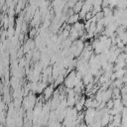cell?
Masks as SVG:
<instances>
[{
    "mask_svg": "<svg viewBox=\"0 0 127 127\" xmlns=\"http://www.w3.org/2000/svg\"><path fill=\"white\" fill-rule=\"evenodd\" d=\"M102 127H107V126H102Z\"/></svg>",
    "mask_w": 127,
    "mask_h": 127,
    "instance_id": "obj_18",
    "label": "cell"
},
{
    "mask_svg": "<svg viewBox=\"0 0 127 127\" xmlns=\"http://www.w3.org/2000/svg\"><path fill=\"white\" fill-rule=\"evenodd\" d=\"M100 123H101V126H107L110 123V114H109V112L102 113Z\"/></svg>",
    "mask_w": 127,
    "mask_h": 127,
    "instance_id": "obj_3",
    "label": "cell"
},
{
    "mask_svg": "<svg viewBox=\"0 0 127 127\" xmlns=\"http://www.w3.org/2000/svg\"><path fill=\"white\" fill-rule=\"evenodd\" d=\"M102 12H103V16L104 17H112L113 16V10L109 7H105L102 8Z\"/></svg>",
    "mask_w": 127,
    "mask_h": 127,
    "instance_id": "obj_9",
    "label": "cell"
},
{
    "mask_svg": "<svg viewBox=\"0 0 127 127\" xmlns=\"http://www.w3.org/2000/svg\"><path fill=\"white\" fill-rule=\"evenodd\" d=\"M113 106H114V102H113V99H109L108 101H106L105 102V107L109 110V109H111V108H113Z\"/></svg>",
    "mask_w": 127,
    "mask_h": 127,
    "instance_id": "obj_12",
    "label": "cell"
},
{
    "mask_svg": "<svg viewBox=\"0 0 127 127\" xmlns=\"http://www.w3.org/2000/svg\"><path fill=\"white\" fill-rule=\"evenodd\" d=\"M64 74H60L54 81V85L55 86H60L64 83Z\"/></svg>",
    "mask_w": 127,
    "mask_h": 127,
    "instance_id": "obj_8",
    "label": "cell"
},
{
    "mask_svg": "<svg viewBox=\"0 0 127 127\" xmlns=\"http://www.w3.org/2000/svg\"><path fill=\"white\" fill-rule=\"evenodd\" d=\"M82 5H83V1H82V0L77 1V2H76L74 5H73V7H72L73 13H74V14H78V13L80 12L81 8H82Z\"/></svg>",
    "mask_w": 127,
    "mask_h": 127,
    "instance_id": "obj_6",
    "label": "cell"
},
{
    "mask_svg": "<svg viewBox=\"0 0 127 127\" xmlns=\"http://www.w3.org/2000/svg\"><path fill=\"white\" fill-rule=\"evenodd\" d=\"M93 75L91 74V73H89V72H87L86 74H84L83 76H82V79H81V81H82V83H83V85L85 86V85H87L88 83H90V82H93Z\"/></svg>",
    "mask_w": 127,
    "mask_h": 127,
    "instance_id": "obj_4",
    "label": "cell"
},
{
    "mask_svg": "<svg viewBox=\"0 0 127 127\" xmlns=\"http://www.w3.org/2000/svg\"><path fill=\"white\" fill-rule=\"evenodd\" d=\"M125 47H126V48H127V44H126V45H125Z\"/></svg>",
    "mask_w": 127,
    "mask_h": 127,
    "instance_id": "obj_16",
    "label": "cell"
},
{
    "mask_svg": "<svg viewBox=\"0 0 127 127\" xmlns=\"http://www.w3.org/2000/svg\"><path fill=\"white\" fill-rule=\"evenodd\" d=\"M78 20H79V15L78 14H72L71 16H69L68 17V19H67V23L69 24V25H73L74 23H76V22H78Z\"/></svg>",
    "mask_w": 127,
    "mask_h": 127,
    "instance_id": "obj_7",
    "label": "cell"
},
{
    "mask_svg": "<svg viewBox=\"0 0 127 127\" xmlns=\"http://www.w3.org/2000/svg\"><path fill=\"white\" fill-rule=\"evenodd\" d=\"M118 37L120 38V41H121L124 45H126V44H127V33H126V32H125V33H123V34H121V35H119Z\"/></svg>",
    "mask_w": 127,
    "mask_h": 127,
    "instance_id": "obj_11",
    "label": "cell"
},
{
    "mask_svg": "<svg viewBox=\"0 0 127 127\" xmlns=\"http://www.w3.org/2000/svg\"><path fill=\"white\" fill-rule=\"evenodd\" d=\"M40 58H41V52L40 51H38V50H36V51H34L33 52V55H32V59L34 60V61H39L40 60Z\"/></svg>",
    "mask_w": 127,
    "mask_h": 127,
    "instance_id": "obj_10",
    "label": "cell"
},
{
    "mask_svg": "<svg viewBox=\"0 0 127 127\" xmlns=\"http://www.w3.org/2000/svg\"><path fill=\"white\" fill-rule=\"evenodd\" d=\"M126 33H127V28H126Z\"/></svg>",
    "mask_w": 127,
    "mask_h": 127,
    "instance_id": "obj_17",
    "label": "cell"
},
{
    "mask_svg": "<svg viewBox=\"0 0 127 127\" xmlns=\"http://www.w3.org/2000/svg\"><path fill=\"white\" fill-rule=\"evenodd\" d=\"M92 99H93V98H91V97H88L87 99H85V102H84V107H86V108H89V107H91Z\"/></svg>",
    "mask_w": 127,
    "mask_h": 127,
    "instance_id": "obj_13",
    "label": "cell"
},
{
    "mask_svg": "<svg viewBox=\"0 0 127 127\" xmlns=\"http://www.w3.org/2000/svg\"><path fill=\"white\" fill-rule=\"evenodd\" d=\"M35 35H37V33H36V29L33 28V29H31L30 32H29V37H30V39H33V38L35 37Z\"/></svg>",
    "mask_w": 127,
    "mask_h": 127,
    "instance_id": "obj_14",
    "label": "cell"
},
{
    "mask_svg": "<svg viewBox=\"0 0 127 127\" xmlns=\"http://www.w3.org/2000/svg\"><path fill=\"white\" fill-rule=\"evenodd\" d=\"M107 127H115V126H114V125H113L112 123H109V124L107 125Z\"/></svg>",
    "mask_w": 127,
    "mask_h": 127,
    "instance_id": "obj_15",
    "label": "cell"
},
{
    "mask_svg": "<svg viewBox=\"0 0 127 127\" xmlns=\"http://www.w3.org/2000/svg\"><path fill=\"white\" fill-rule=\"evenodd\" d=\"M115 127H120L121 125V113H118V114H115L113 116V119H112V122H111Z\"/></svg>",
    "mask_w": 127,
    "mask_h": 127,
    "instance_id": "obj_5",
    "label": "cell"
},
{
    "mask_svg": "<svg viewBox=\"0 0 127 127\" xmlns=\"http://www.w3.org/2000/svg\"><path fill=\"white\" fill-rule=\"evenodd\" d=\"M54 91H55V85H54V83L48 84V86H47V87L44 89V91H43V96H44V99H45V100L50 99V98L53 96Z\"/></svg>",
    "mask_w": 127,
    "mask_h": 127,
    "instance_id": "obj_2",
    "label": "cell"
},
{
    "mask_svg": "<svg viewBox=\"0 0 127 127\" xmlns=\"http://www.w3.org/2000/svg\"><path fill=\"white\" fill-rule=\"evenodd\" d=\"M75 78H76V70H71L66 76H64V87L68 89L73 88L75 84Z\"/></svg>",
    "mask_w": 127,
    "mask_h": 127,
    "instance_id": "obj_1",
    "label": "cell"
}]
</instances>
